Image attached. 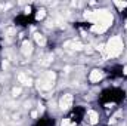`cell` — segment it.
I'll return each mask as SVG.
<instances>
[{
	"mask_svg": "<svg viewBox=\"0 0 127 126\" xmlns=\"http://www.w3.org/2000/svg\"><path fill=\"white\" fill-rule=\"evenodd\" d=\"M86 18L89 21H92L93 24L102 25V27H109L112 24V15L106 10H93V12H87Z\"/></svg>",
	"mask_w": 127,
	"mask_h": 126,
	"instance_id": "6da1fadb",
	"label": "cell"
},
{
	"mask_svg": "<svg viewBox=\"0 0 127 126\" xmlns=\"http://www.w3.org/2000/svg\"><path fill=\"white\" fill-rule=\"evenodd\" d=\"M123 48H124L123 39L120 36H112L108 40V43L105 46V51H106V55L108 57H118L123 52Z\"/></svg>",
	"mask_w": 127,
	"mask_h": 126,
	"instance_id": "7a4b0ae2",
	"label": "cell"
},
{
	"mask_svg": "<svg viewBox=\"0 0 127 126\" xmlns=\"http://www.w3.org/2000/svg\"><path fill=\"white\" fill-rule=\"evenodd\" d=\"M53 82H55V73L49 71V73H46V74L38 80V88L47 91V89H50V88L53 86Z\"/></svg>",
	"mask_w": 127,
	"mask_h": 126,
	"instance_id": "3957f363",
	"label": "cell"
},
{
	"mask_svg": "<svg viewBox=\"0 0 127 126\" xmlns=\"http://www.w3.org/2000/svg\"><path fill=\"white\" fill-rule=\"evenodd\" d=\"M59 107L62 110H69L72 107V95H69V94L64 95L61 98V101H59Z\"/></svg>",
	"mask_w": 127,
	"mask_h": 126,
	"instance_id": "277c9868",
	"label": "cell"
},
{
	"mask_svg": "<svg viewBox=\"0 0 127 126\" xmlns=\"http://www.w3.org/2000/svg\"><path fill=\"white\" fill-rule=\"evenodd\" d=\"M102 79H103V71L99 70V68L92 70L90 74H89V80H90L92 83H96V82H99V80H102Z\"/></svg>",
	"mask_w": 127,
	"mask_h": 126,
	"instance_id": "5b68a950",
	"label": "cell"
},
{
	"mask_svg": "<svg viewBox=\"0 0 127 126\" xmlns=\"http://www.w3.org/2000/svg\"><path fill=\"white\" fill-rule=\"evenodd\" d=\"M86 117H87V122H89L90 125H96V123H97V120H99L97 113L93 111V110H89V111H87V114H86Z\"/></svg>",
	"mask_w": 127,
	"mask_h": 126,
	"instance_id": "8992f818",
	"label": "cell"
},
{
	"mask_svg": "<svg viewBox=\"0 0 127 126\" xmlns=\"http://www.w3.org/2000/svg\"><path fill=\"white\" fill-rule=\"evenodd\" d=\"M31 52H32V43L28 42V40H25V42L22 43V54H24L25 57H28V55H31Z\"/></svg>",
	"mask_w": 127,
	"mask_h": 126,
	"instance_id": "52a82bcc",
	"label": "cell"
},
{
	"mask_svg": "<svg viewBox=\"0 0 127 126\" xmlns=\"http://www.w3.org/2000/svg\"><path fill=\"white\" fill-rule=\"evenodd\" d=\"M65 48H71V49L80 51L83 46H81V43H78V42H66V43H65Z\"/></svg>",
	"mask_w": 127,
	"mask_h": 126,
	"instance_id": "ba28073f",
	"label": "cell"
},
{
	"mask_svg": "<svg viewBox=\"0 0 127 126\" xmlns=\"http://www.w3.org/2000/svg\"><path fill=\"white\" fill-rule=\"evenodd\" d=\"M34 39H35V42H37L40 46H44V45H46V39H44L40 33H35V34H34Z\"/></svg>",
	"mask_w": 127,
	"mask_h": 126,
	"instance_id": "9c48e42d",
	"label": "cell"
},
{
	"mask_svg": "<svg viewBox=\"0 0 127 126\" xmlns=\"http://www.w3.org/2000/svg\"><path fill=\"white\" fill-rule=\"evenodd\" d=\"M92 31H95V33H103V31H106V27H102V25L93 24V25H92Z\"/></svg>",
	"mask_w": 127,
	"mask_h": 126,
	"instance_id": "30bf717a",
	"label": "cell"
},
{
	"mask_svg": "<svg viewBox=\"0 0 127 126\" xmlns=\"http://www.w3.org/2000/svg\"><path fill=\"white\" fill-rule=\"evenodd\" d=\"M18 79H19L24 85H30V83H31V80H30L27 76H24V74H19V76H18Z\"/></svg>",
	"mask_w": 127,
	"mask_h": 126,
	"instance_id": "8fae6325",
	"label": "cell"
},
{
	"mask_svg": "<svg viewBox=\"0 0 127 126\" xmlns=\"http://www.w3.org/2000/svg\"><path fill=\"white\" fill-rule=\"evenodd\" d=\"M114 4L118 7V9H124V7H127V1H114Z\"/></svg>",
	"mask_w": 127,
	"mask_h": 126,
	"instance_id": "7c38bea8",
	"label": "cell"
},
{
	"mask_svg": "<svg viewBox=\"0 0 127 126\" xmlns=\"http://www.w3.org/2000/svg\"><path fill=\"white\" fill-rule=\"evenodd\" d=\"M43 18H44V10L40 9V10L37 12V19H43Z\"/></svg>",
	"mask_w": 127,
	"mask_h": 126,
	"instance_id": "4fadbf2b",
	"label": "cell"
},
{
	"mask_svg": "<svg viewBox=\"0 0 127 126\" xmlns=\"http://www.w3.org/2000/svg\"><path fill=\"white\" fill-rule=\"evenodd\" d=\"M61 126H71V122H69V119H64L62 122H61Z\"/></svg>",
	"mask_w": 127,
	"mask_h": 126,
	"instance_id": "5bb4252c",
	"label": "cell"
},
{
	"mask_svg": "<svg viewBox=\"0 0 127 126\" xmlns=\"http://www.w3.org/2000/svg\"><path fill=\"white\" fill-rule=\"evenodd\" d=\"M12 94H13V96H18V95L21 94V88H15V89L12 91Z\"/></svg>",
	"mask_w": 127,
	"mask_h": 126,
	"instance_id": "9a60e30c",
	"label": "cell"
},
{
	"mask_svg": "<svg viewBox=\"0 0 127 126\" xmlns=\"http://www.w3.org/2000/svg\"><path fill=\"white\" fill-rule=\"evenodd\" d=\"M123 73H124V74H126V76H127V65H126V67H124V70H123Z\"/></svg>",
	"mask_w": 127,
	"mask_h": 126,
	"instance_id": "2e32d148",
	"label": "cell"
}]
</instances>
